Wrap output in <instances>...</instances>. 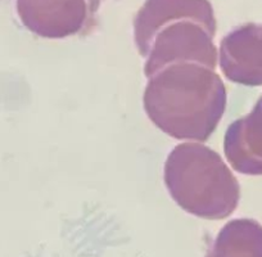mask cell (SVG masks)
Listing matches in <instances>:
<instances>
[{
	"label": "cell",
	"mask_w": 262,
	"mask_h": 257,
	"mask_svg": "<svg viewBox=\"0 0 262 257\" xmlns=\"http://www.w3.org/2000/svg\"><path fill=\"white\" fill-rule=\"evenodd\" d=\"M144 110L170 137L203 143L215 133L226 107V89L211 67L178 62L148 77Z\"/></svg>",
	"instance_id": "6da1fadb"
},
{
	"label": "cell",
	"mask_w": 262,
	"mask_h": 257,
	"mask_svg": "<svg viewBox=\"0 0 262 257\" xmlns=\"http://www.w3.org/2000/svg\"><path fill=\"white\" fill-rule=\"evenodd\" d=\"M163 180L179 207L196 218L223 220L238 203L235 178L221 156L203 143L176 145L165 162Z\"/></svg>",
	"instance_id": "7a4b0ae2"
},
{
	"label": "cell",
	"mask_w": 262,
	"mask_h": 257,
	"mask_svg": "<svg viewBox=\"0 0 262 257\" xmlns=\"http://www.w3.org/2000/svg\"><path fill=\"white\" fill-rule=\"evenodd\" d=\"M256 239V231L248 221H230L221 229L205 257H257Z\"/></svg>",
	"instance_id": "3957f363"
}]
</instances>
